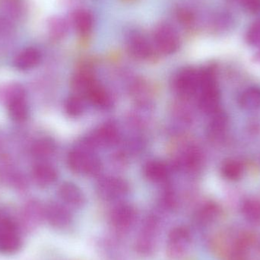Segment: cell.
Segmentation results:
<instances>
[{"mask_svg": "<svg viewBox=\"0 0 260 260\" xmlns=\"http://www.w3.org/2000/svg\"><path fill=\"white\" fill-rule=\"evenodd\" d=\"M246 41L250 45H256L260 43V20L250 25L246 35Z\"/></svg>", "mask_w": 260, "mask_h": 260, "instance_id": "cell-28", "label": "cell"}, {"mask_svg": "<svg viewBox=\"0 0 260 260\" xmlns=\"http://www.w3.org/2000/svg\"><path fill=\"white\" fill-rule=\"evenodd\" d=\"M190 234L184 227H177L170 232L167 244V253L173 259L180 257L186 253L190 244Z\"/></svg>", "mask_w": 260, "mask_h": 260, "instance_id": "cell-5", "label": "cell"}, {"mask_svg": "<svg viewBox=\"0 0 260 260\" xmlns=\"http://www.w3.org/2000/svg\"><path fill=\"white\" fill-rule=\"evenodd\" d=\"M34 178L38 184L49 186L53 184L57 179V172L52 165L48 164H38L33 170Z\"/></svg>", "mask_w": 260, "mask_h": 260, "instance_id": "cell-16", "label": "cell"}, {"mask_svg": "<svg viewBox=\"0 0 260 260\" xmlns=\"http://www.w3.org/2000/svg\"><path fill=\"white\" fill-rule=\"evenodd\" d=\"M200 160L201 157L200 153L195 150H190L183 154L181 160H178V164L180 168L186 170H194L200 165Z\"/></svg>", "mask_w": 260, "mask_h": 260, "instance_id": "cell-27", "label": "cell"}, {"mask_svg": "<svg viewBox=\"0 0 260 260\" xmlns=\"http://www.w3.org/2000/svg\"><path fill=\"white\" fill-rule=\"evenodd\" d=\"M243 7L251 12L256 13L260 11V0H239Z\"/></svg>", "mask_w": 260, "mask_h": 260, "instance_id": "cell-29", "label": "cell"}, {"mask_svg": "<svg viewBox=\"0 0 260 260\" xmlns=\"http://www.w3.org/2000/svg\"><path fill=\"white\" fill-rule=\"evenodd\" d=\"M240 106L246 111L260 109V87H250L244 90L239 97Z\"/></svg>", "mask_w": 260, "mask_h": 260, "instance_id": "cell-18", "label": "cell"}, {"mask_svg": "<svg viewBox=\"0 0 260 260\" xmlns=\"http://www.w3.org/2000/svg\"><path fill=\"white\" fill-rule=\"evenodd\" d=\"M120 138L117 126L112 123H107L94 130L88 136L85 144L88 148H108L117 143Z\"/></svg>", "mask_w": 260, "mask_h": 260, "instance_id": "cell-3", "label": "cell"}, {"mask_svg": "<svg viewBox=\"0 0 260 260\" xmlns=\"http://www.w3.org/2000/svg\"><path fill=\"white\" fill-rule=\"evenodd\" d=\"M174 87L181 97L193 95L200 89V71L186 68L179 72L174 78Z\"/></svg>", "mask_w": 260, "mask_h": 260, "instance_id": "cell-4", "label": "cell"}, {"mask_svg": "<svg viewBox=\"0 0 260 260\" xmlns=\"http://www.w3.org/2000/svg\"><path fill=\"white\" fill-rule=\"evenodd\" d=\"M243 173H244V166L238 160H227L221 167V174L228 180H238L241 178Z\"/></svg>", "mask_w": 260, "mask_h": 260, "instance_id": "cell-23", "label": "cell"}, {"mask_svg": "<svg viewBox=\"0 0 260 260\" xmlns=\"http://www.w3.org/2000/svg\"><path fill=\"white\" fill-rule=\"evenodd\" d=\"M86 99L96 108L102 110L109 109L112 106V99L109 93L100 84H98L90 91Z\"/></svg>", "mask_w": 260, "mask_h": 260, "instance_id": "cell-17", "label": "cell"}, {"mask_svg": "<svg viewBox=\"0 0 260 260\" xmlns=\"http://www.w3.org/2000/svg\"><path fill=\"white\" fill-rule=\"evenodd\" d=\"M154 42L157 50L164 54H172L179 47L178 36L169 26H160L154 34Z\"/></svg>", "mask_w": 260, "mask_h": 260, "instance_id": "cell-6", "label": "cell"}, {"mask_svg": "<svg viewBox=\"0 0 260 260\" xmlns=\"http://www.w3.org/2000/svg\"><path fill=\"white\" fill-rule=\"evenodd\" d=\"M41 61V54L36 49H26L21 52L15 60L16 68L21 70H27L38 65Z\"/></svg>", "mask_w": 260, "mask_h": 260, "instance_id": "cell-20", "label": "cell"}, {"mask_svg": "<svg viewBox=\"0 0 260 260\" xmlns=\"http://www.w3.org/2000/svg\"><path fill=\"white\" fill-rule=\"evenodd\" d=\"M144 174L150 181L161 183L168 178L169 171L168 167L163 162L151 160L147 162L144 167Z\"/></svg>", "mask_w": 260, "mask_h": 260, "instance_id": "cell-14", "label": "cell"}, {"mask_svg": "<svg viewBox=\"0 0 260 260\" xmlns=\"http://www.w3.org/2000/svg\"><path fill=\"white\" fill-rule=\"evenodd\" d=\"M97 79L92 70L82 68L78 70L72 79V88L75 94L86 99L90 91L98 85Z\"/></svg>", "mask_w": 260, "mask_h": 260, "instance_id": "cell-7", "label": "cell"}, {"mask_svg": "<svg viewBox=\"0 0 260 260\" xmlns=\"http://www.w3.org/2000/svg\"><path fill=\"white\" fill-rule=\"evenodd\" d=\"M242 212L244 217L250 222H259L260 202L255 200L244 202L242 206Z\"/></svg>", "mask_w": 260, "mask_h": 260, "instance_id": "cell-24", "label": "cell"}, {"mask_svg": "<svg viewBox=\"0 0 260 260\" xmlns=\"http://www.w3.org/2000/svg\"><path fill=\"white\" fill-rule=\"evenodd\" d=\"M97 192L101 198L107 201L118 200L128 193L129 185L120 177H105L98 183Z\"/></svg>", "mask_w": 260, "mask_h": 260, "instance_id": "cell-2", "label": "cell"}, {"mask_svg": "<svg viewBox=\"0 0 260 260\" xmlns=\"http://www.w3.org/2000/svg\"><path fill=\"white\" fill-rule=\"evenodd\" d=\"M68 165L73 172L87 176H97L102 170L100 159L90 150L75 149L68 155Z\"/></svg>", "mask_w": 260, "mask_h": 260, "instance_id": "cell-1", "label": "cell"}, {"mask_svg": "<svg viewBox=\"0 0 260 260\" xmlns=\"http://www.w3.org/2000/svg\"><path fill=\"white\" fill-rule=\"evenodd\" d=\"M199 99V107L205 114L212 115L219 110L220 96L218 85H210L201 88Z\"/></svg>", "mask_w": 260, "mask_h": 260, "instance_id": "cell-8", "label": "cell"}, {"mask_svg": "<svg viewBox=\"0 0 260 260\" xmlns=\"http://www.w3.org/2000/svg\"><path fill=\"white\" fill-rule=\"evenodd\" d=\"M136 216V210L133 206L120 204L112 211L111 223L118 230L126 231L134 224Z\"/></svg>", "mask_w": 260, "mask_h": 260, "instance_id": "cell-9", "label": "cell"}, {"mask_svg": "<svg viewBox=\"0 0 260 260\" xmlns=\"http://www.w3.org/2000/svg\"><path fill=\"white\" fill-rule=\"evenodd\" d=\"M129 49L131 54L139 59H148L152 54L151 44L144 37L139 35L130 38Z\"/></svg>", "mask_w": 260, "mask_h": 260, "instance_id": "cell-15", "label": "cell"}, {"mask_svg": "<svg viewBox=\"0 0 260 260\" xmlns=\"http://www.w3.org/2000/svg\"><path fill=\"white\" fill-rule=\"evenodd\" d=\"M218 215V208L213 203L205 205L197 213V219L202 224H209L216 218Z\"/></svg>", "mask_w": 260, "mask_h": 260, "instance_id": "cell-26", "label": "cell"}, {"mask_svg": "<svg viewBox=\"0 0 260 260\" xmlns=\"http://www.w3.org/2000/svg\"><path fill=\"white\" fill-rule=\"evenodd\" d=\"M74 23L76 29L81 34H87L93 26L92 16L87 11H79L75 15Z\"/></svg>", "mask_w": 260, "mask_h": 260, "instance_id": "cell-25", "label": "cell"}, {"mask_svg": "<svg viewBox=\"0 0 260 260\" xmlns=\"http://www.w3.org/2000/svg\"><path fill=\"white\" fill-rule=\"evenodd\" d=\"M59 196L61 200L74 207H80L85 203L83 192L76 185L72 183H65L59 189Z\"/></svg>", "mask_w": 260, "mask_h": 260, "instance_id": "cell-12", "label": "cell"}, {"mask_svg": "<svg viewBox=\"0 0 260 260\" xmlns=\"http://www.w3.org/2000/svg\"><path fill=\"white\" fill-rule=\"evenodd\" d=\"M65 109L70 117H80L85 110L84 98L76 94L70 96L66 102Z\"/></svg>", "mask_w": 260, "mask_h": 260, "instance_id": "cell-21", "label": "cell"}, {"mask_svg": "<svg viewBox=\"0 0 260 260\" xmlns=\"http://www.w3.org/2000/svg\"><path fill=\"white\" fill-rule=\"evenodd\" d=\"M9 111L11 117L17 122H22L28 115V108L21 93L16 92L12 94L9 100Z\"/></svg>", "mask_w": 260, "mask_h": 260, "instance_id": "cell-13", "label": "cell"}, {"mask_svg": "<svg viewBox=\"0 0 260 260\" xmlns=\"http://www.w3.org/2000/svg\"><path fill=\"white\" fill-rule=\"evenodd\" d=\"M47 221L53 227L64 229L71 223L72 216L68 209L59 204H51L45 211Z\"/></svg>", "mask_w": 260, "mask_h": 260, "instance_id": "cell-10", "label": "cell"}, {"mask_svg": "<svg viewBox=\"0 0 260 260\" xmlns=\"http://www.w3.org/2000/svg\"><path fill=\"white\" fill-rule=\"evenodd\" d=\"M211 116L212 119L208 128V133L211 138L217 139L222 136L227 129L229 117L224 111L220 109Z\"/></svg>", "mask_w": 260, "mask_h": 260, "instance_id": "cell-19", "label": "cell"}, {"mask_svg": "<svg viewBox=\"0 0 260 260\" xmlns=\"http://www.w3.org/2000/svg\"><path fill=\"white\" fill-rule=\"evenodd\" d=\"M157 222L153 218L147 221L137 241V249L142 253H148L153 250L157 233Z\"/></svg>", "mask_w": 260, "mask_h": 260, "instance_id": "cell-11", "label": "cell"}, {"mask_svg": "<svg viewBox=\"0 0 260 260\" xmlns=\"http://www.w3.org/2000/svg\"><path fill=\"white\" fill-rule=\"evenodd\" d=\"M55 151V145L50 139H43L37 141L32 146V154L38 158L50 157Z\"/></svg>", "mask_w": 260, "mask_h": 260, "instance_id": "cell-22", "label": "cell"}]
</instances>
